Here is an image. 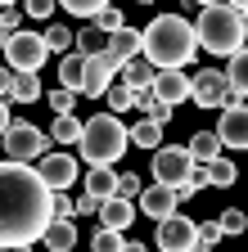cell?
Returning <instances> with one entry per match:
<instances>
[{
    "instance_id": "obj_1",
    "label": "cell",
    "mask_w": 248,
    "mask_h": 252,
    "mask_svg": "<svg viewBox=\"0 0 248 252\" xmlns=\"http://www.w3.org/2000/svg\"><path fill=\"white\" fill-rule=\"evenodd\" d=\"M54 189L41 180L36 167L5 162L0 167V243L5 248H32L54 225Z\"/></svg>"
},
{
    "instance_id": "obj_2",
    "label": "cell",
    "mask_w": 248,
    "mask_h": 252,
    "mask_svg": "<svg viewBox=\"0 0 248 252\" xmlns=\"http://www.w3.org/2000/svg\"><path fill=\"white\" fill-rule=\"evenodd\" d=\"M199 54V32L180 14H158L144 27V59L158 68H185Z\"/></svg>"
},
{
    "instance_id": "obj_3",
    "label": "cell",
    "mask_w": 248,
    "mask_h": 252,
    "mask_svg": "<svg viewBox=\"0 0 248 252\" xmlns=\"http://www.w3.org/2000/svg\"><path fill=\"white\" fill-rule=\"evenodd\" d=\"M194 32H199V50H208V54H230V59H235V54L248 45V14L235 9L230 0H226V5L199 9Z\"/></svg>"
},
{
    "instance_id": "obj_4",
    "label": "cell",
    "mask_w": 248,
    "mask_h": 252,
    "mask_svg": "<svg viewBox=\"0 0 248 252\" xmlns=\"http://www.w3.org/2000/svg\"><path fill=\"white\" fill-rule=\"evenodd\" d=\"M127 144H131V126L122 122L117 113H95L86 122V135H81V162H90V167H113L122 153H127Z\"/></svg>"
},
{
    "instance_id": "obj_5",
    "label": "cell",
    "mask_w": 248,
    "mask_h": 252,
    "mask_svg": "<svg viewBox=\"0 0 248 252\" xmlns=\"http://www.w3.org/2000/svg\"><path fill=\"white\" fill-rule=\"evenodd\" d=\"M45 153H50V131H41V126H32V122H9L5 126V162L36 167Z\"/></svg>"
},
{
    "instance_id": "obj_6",
    "label": "cell",
    "mask_w": 248,
    "mask_h": 252,
    "mask_svg": "<svg viewBox=\"0 0 248 252\" xmlns=\"http://www.w3.org/2000/svg\"><path fill=\"white\" fill-rule=\"evenodd\" d=\"M50 54L54 50L45 41V32H14V36H5V63L18 72H41Z\"/></svg>"
},
{
    "instance_id": "obj_7",
    "label": "cell",
    "mask_w": 248,
    "mask_h": 252,
    "mask_svg": "<svg viewBox=\"0 0 248 252\" xmlns=\"http://www.w3.org/2000/svg\"><path fill=\"white\" fill-rule=\"evenodd\" d=\"M194 153H190V144H163V149H153V180L158 185H185L194 176Z\"/></svg>"
},
{
    "instance_id": "obj_8",
    "label": "cell",
    "mask_w": 248,
    "mask_h": 252,
    "mask_svg": "<svg viewBox=\"0 0 248 252\" xmlns=\"http://www.w3.org/2000/svg\"><path fill=\"white\" fill-rule=\"evenodd\" d=\"M190 99L199 108H226V104H235V86H230L226 72L203 68V72H194V94H190Z\"/></svg>"
},
{
    "instance_id": "obj_9",
    "label": "cell",
    "mask_w": 248,
    "mask_h": 252,
    "mask_svg": "<svg viewBox=\"0 0 248 252\" xmlns=\"http://www.w3.org/2000/svg\"><path fill=\"white\" fill-rule=\"evenodd\" d=\"M36 171H41V180L54 189V194H68V189L77 185V176H81V162H77L68 149H59V153H45L41 158Z\"/></svg>"
},
{
    "instance_id": "obj_10",
    "label": "cell",
    "mask_w": 248,
    "mask_h": 252,
    "mask_svg": "<svg viewBox=\"0 0 248 252\" xmlns=\"http://www.w3.org/2000/svg\"><path fill=\"white\" fill-rule=\"evenodd\" d=\"M199 248V225L190 216H167L158 220V252H194Z\"/></svg>"
},
{
    "instance_id": "obj_11",
    "label": "cell",
    "mask_w": 248,
    "mask_h": 252,
    "mask_svg": "<svg viewBox=\"0 0 248 252\" xmlns=\"http://www.w3.org/2000/svg\"><path fill=\"white\" fill-rule=\"evenodd\" d=\"M216 135H221L226 149H248V99L221 108V126H216Z\"/></svg>"
},
{
    "instance_id": "obj_12",
    "label": "cell",
    "mask_w": 248,
    "mask_h": 252,
    "mask_svg": "<svg viewBox=\"0 0 248 252\" xmlns=\"http://www.w3.org/2000/svg\"><path fill=\"white\" fill-rule=\"evenodd\" d=\"M176 203H180V189L158 185V180H153L144 194H140V212H144L149 220H167V216H176Z\"/></svg>"
},
{
    "instance_id": "obj_13",
    "label": "cell",
    "mask_w": 248,
    "mask_h": 252,
    "mask_svg": "<svg viewBox=\"0 0 248 252\" xmlns=\"http://www.w3.org/2000/svg\"><path fill=\"white\" fill-rule=\"evenodd\" d=\"M153 90H158V99L180 104V99H190V94H194V77H185V68H163L158 81H153Z\"/></svg>"
},
{
    "instance_id": "obj_14",
    "label": "cell",
    "mask_w": 248,
    "mask_h": 252,
    "mask_svg": "<svg viewBox=\"0 0 248 252\" xmlns=\"http://www.w3.org/2000/svg\"><path fill=\"white\" fill-rule=\"evenodd\" d=\"M144 54V32H136V27H122V32H113V45H108V59L117 63V68H127L131 59H140Z\"/></svg>"
},
{
    "instance_id": "obj_15",
    "label": "cell",
    "mask_w": 248,
    "mask_h": 252,
    "mask_svg": "<svg viewBox=\"0 0 248 252\" xmlns=\"http://www.w3.org/2000/svg\"><path fill=\"white\" fill-rule=\"evenodd\" d=\"M113 72H122V68H117L108 54H95V59L86 63V86H81V94H108Z\"/></svg>"
},
{
    "instance_id": "obj_16",
    "label": "cell",
    "mask_w": 248,
    "mask_h": 252,
    "mask_svg": "<svg viewBox=\"0 0 248 252\" xmlns=\"http://www.w3.org/2000/svg\"><path fill=\"white\" fill-rule=\"evenodd\" d=\"M131 220H136V198H104L100 203V225L108 230H131Z\"/></svg>"
},
{
    "instance_id": "obj_17",
    "label": "cell",
    "mask_w": 248,
    "mask_h": 252,
    "mask_svg": "<svg viewBox=\"0 0 248 252\" xmlns=\"http://www.w3.org/2000/svg\"><path fill=\"white\" fill-rule=\"evenodd\" d=\"M117 189H122V176L113 171V167H90L86 171V194L90 198H117Z\"/></svg>"
},
{
    "instance_id": "obj_18",
    "label": "cell",
    "mask_w": 248,
    "mask_h": 252,
    "mask_svg": "<svg viewBox=\"0 0 248 252\" xmlns=\"http://www.w3.org/2000/svg\"><path fill=\"white\" fill-rule=\"evenodd\" d=\"M108 45H113V32H104V27H95V23L77 32V54H86V59L108 54Z\"/></svg>"
},
{
    "instance_id": "obj_19",
    "label": "cell",
    "mask_w": 248,
    "mask_h": 252,
    "mask_svg": "<svg viewBox=\"0 0 248 252\" xmlns=\"http://www.w3.org/2000/svg\"><path fill=\"white\" fill-rule=\"evenodd\" d=\"M81 135H86V122H77L72 113H68V117H54V122H50V140H54V144H64V149L81 144Z\"/></svg>"
},
{
    "instance_id": "obj_20",
    "label": "cell",
    "mask_w": 248,
    "mask_h": 252,
    "mask_svg": "<svg viewBox=\"0 0 248 252\" xmlns=\"http://www.w3.org/2000/svg\"><path fill=\"white\" fill-rule=\"evenodd\" d=\"M86 54H64V63H59V86H68V90H77L81 94V86H86Z\"/></svg>"
},
{
    "instance_id": "obj_21",
    "label": "cell",
    "mask_w": 248,
    "mask_h": 252,
    "mask_svg": "<svg viewBox=\"0 0 248 252\" xmlns=\"http://www.w3.org/2000/svg\"><path fill=\"white\" fill-rule=\"evenodd\" d=\"M221 135H216V131H194V140H190V153H194V162H216V158H221Z\"/></svg>"
},
{
    "instance_id": "obj_22",
    "label": "cell",
    "mask_w": 248,
    "mask_h": 252,
    "mask_svg": "<svg viewBox=\"0 0 248 252\" xmlns=\"http://www.w3.org/2000/svg\"><path fill=\"white\" fill-rule=\"evenodd\" d=\"M158 72H163V68H158V63H149V59L140 54V59H131V63H127V68H122V81H127V86H136V90H140V86H153V81H158Z\"/></svg>"
},
{
    "instance_id": "obj_23",
    "label": "cell",
    "mask_w": 248,
    "mask_h": 252,
    "mask_svg": "<svg viewBox=\"0 0 248 252\" xmlns=\"http://www.w3.org/2000/svg\"><path fill=\"white\" fill-rule=\"evenodd\" d=\"M41 243H45L50 252H72V248H77V225H72V220H54Z\"/></svg>"
},
{
    "instance_id": "obj_24",
    "label": "cell",
    "mask_w": 248,
    "mask_h": 252,
    "mask_svg": "<svg viewBox=\"0 0 248 252\" xmlns=\"http://www.w3.org/2000/svg\"><path fill=\"white\" fill-rule=\"evenodd\" d=\"M131 144L136 149H163V126L153 122V117H140L131 126Z\"/></svg>"
},
{
    "instance_id": "obj_25",
    "label": "cell",
    "mask_w": 248,
    "mask_h": 252,
    "mask_svg": "<svg viewBox=\"0 0 248 252\" xmlns=\"http://www.w3.org/2000/svg\"><path fill=\"white\" fill-rule=\"evenodd\" d=\"M41 94H45V86H41V77H36V72H18V81H14V99L36 104Z\"/></svg>"
},
{
    "instance_id": "obj_26",
    "label": "cell",
    "mask_w": 248,
    "mask_h": 252,
    "mask_svg": "<svg viewBox=\"0 0 248 252\" xmlns=\"http://www.w3.org/2000/svg\"><path fill=\"white\" fill-rule=\"evenodd\" d=\"M122 248H127L122 230H108V225H100L95 234H90V252H122Z\"/></svg>"
},
{
    "instance_id": "obj_27",
    "label": "cell",
    "mask_w": 248,
    "mask_h": 252,
    "mask_svg": "<svg viewBox=\"0 0 248 252\" xmlns=\"http://www.w3.org/2000/svg\"><path fill=\"white\" fill-rule=\"evenodd\" d=\"M45 41H50L54 54H68V45L77 50V32H68V23H50L45 27Z\"/></svg>"
},
{
    "instance_id": "obj_28",
    "label": "cell",
    "mask_w": 248,
    "mask_h": 252,
    "mask_svg": "<svg viewBox=\"0 0 248 252\" xmlns=\"http://www.w3.org/2000/svg\"><path fill=\"white\" fill-rule=\"evenodd\" d=\"M104 104H108V113H127V108H136V90L122 81V86H108V94H104Z\"/></svg>"
},
{
    "instance_id": "obj_29",
    "label": "cell",
    "mask_w": 248,
    "mask_h": 252,
    "mask_svg": "<svg viewBox=\"0 0 248 252\" xmlns=\"http://www.w3.org/2000/svg\"><path fill=\"white\" fill-rule=\"evenodd\" d=\"M226 77H230V86L244 94V99H248V45L230 59V68H226Z\"/></svg>"
},
{
    "instance_id": "obj_30",
    "label": "cell",
    "mask_w": 248,
    "mask_h": 252,
    "mask_svg": "<svg viewBox=\"0 0 248 252\" xmlns=\"http://www.w3.org/2000/svg\"><path fill=\"white\" fill-rule=\"evenodd\" d=\"M72 18H100L104 9H108V0H59Z\"/></svg>"
},
{
    "instance_id": "obj_31",
    "label": "cell",
    "mask_w": 248,
    "mask_h": 252,
    "mask_svg": "<svg viewBox=\"0 0 248 252\" xmlns=\"http://www.w3.org/2000/svg\"><path fill=\"white\" fill-rule=\"evenodd\" d=\"M45 99H50L54 117H68V113L77 108V90H68V86H59V90H50V94H45Z\"/></svg>"
},
{
    "instance_id": "obj_32",
    "label": "cell",
    "mask_w": 248,
    "mask_h": 252,
    "mask_svg": "<svg viewBox=\"0 0 248 252\" xmlns=\"http://www.w3.org/2000/svg\"><path fill=\"white\" fill-rule=\"evenodd\" d=\"M216 220H221V230H226V239H235V234H248V216H244L239 207H226V212L216 216Z\"/></svg>"
},
{
    "instance_id": "obj_33",
    "label": "cell",
    "mask_w": 248,
    "mask_h": 252,
    "mask_svg": "<svg viewBox=\"0 0 248 252\" xmlns=\"http://www.w3.org/2000/svg\"><path fill=\"white\" fill-rule=\"evenodd\" d=\"M208 171H212V185H216V189H230V185H235V176H239V171H235V162H226V158L208 162Z\"/></svg>"
},
{
    "instance_id": "obj_34",
    "label": "cell",
    "mask_w": 248,
    "mask_h": 252,
    "mask_svg": "<svg viewBox=\"0 0 248 252\" xmlns=\"http://www.w3.org/2000/svg\"><path fill=\"white\" fill-rule=\"evenodd\" d=\"M140 117H153L158 126H167V122L176 117V104H167V99H153V104H149V108H144Z\"/></svg>"
},
{
    "instance_id": "obj_35",
    "label": "cell",
    "mask_w": 248,
    "mask_h": 252,
    "mask_svg": "<svg viewBox=\"0 0 248 252\" xmlns=\"http://www.w3.org/2000/svg\"><path fill=\"white\" fill-rule=\"evenodd\" d=\"M90 23H95V27H104V32H122V27H127V14H122V9H104L100 18H90Z\"/></svg>"
},
{
    "instance_id": "obj_36",
    "label": "cell",
    "mask_w": 248,
    "mask_h": 252,
    "mask_svg": "<svg viewBox=\"0 0 248 252\" xmlns=\"http://www.w3.org/2000/svg\"><path fill=\"white\" fill-rule=\"evenodd\" d=\"M54 5H59V0H23V14L27 18H50Z\"/></svg>"
},
{
    "instance_id": "obj_37",
    "label": "cell",
    "mask_w": 248,
    "mask_h": 252,
    "mask_svg": "<svg viewBox=\"0 0 248 252\" xmlns=\"http://www.w3.org/2000/svg\"><path fill=\"white\" fill-rule=\"evenodd\" d=\"M221 239H226V230H221V220H203V225H199V243H212V248H216Z\"/></svg>"
},
{
    "instance_id": "obj_38",
    "label": "cell",
    "mask_w": 248,
    "mask_h": 252,
    "mask_svg": "<svg viewBox=\"0 0 248 252\" xmlns=\"http://www.w3.org/2000/svg\"><path fill=\"white\" fill-rule=\"evenodd\" d=\"M117 194H122V198H140V194H144L140 176H136V171H122V189H117Z\"/></svg>"
},
{
    "instance_id": "obj_39",
    "label": "cell",
    "mask_w": 248,
    "mask_h": 252,
    "mask_svg": "<svg viewBox=\"0 0 248 252\" xmlns=\"http://www.w3.org/2000/svg\"><path fill=\"white\" fill-rule=\"evenodd\" d=\"M27 14H18V9H5V14H0V32H5V36H14V32H23L18 23H23Z\"/></svg>"
},
{
    "instance_id": "obj_40",
    "label": "cell",
    "mask_w": 248,
    "mask_h": 252,
    "mask_svg": "<svg viewBox=\"0 0 248 252\" xmlns=\"http://www.w3.org/2000/svg\"><path fill=\"white\" fill-rule=\"evenodd\" d=\"M54 216H59V220H72V216H77V198H64V194H59V198H54Z\"/></svg>"
},
{
    "instance_id": "obj_41",
    "label": "cell",
    "mask_w": 248,
    "mask_h": 252,
    "mask_svg": "<svg viewBox=\"0 0 248 252\" xmlns=\"http://www.w3.org/2000/svg\"><path fill=\"white\" fill-rule=\"evenodd\" d=\"M77 216H100V198L81 194V198H77Z\"/></svg>"
},
{
    "instance_id": "obj_42",
    "label": "cell",
    "mask_w": 248,
    "mask_h": 252,
    "mask_svg": "<svg viewBox=\"0 0 248 252\" xmlns=\"http://www.w3.org/2000/svg\"><path fill=\"white\" fill-rule=\"evenodd\" d=\"M122 252H149L144 243H136V239H127V248H122Z\"/></svg>"
},
{
    "instance_id": "obj_43",
    "label": "cell",
    "mask_w": 248,
    "mask_h": 252,
    "mask_svg": "<svg viewBox=\"0 0 248 252\" xmlns=\"http://www.w3.org/2000/svg\"><path fill=\"white\" fill-rule=\"evenodd\" d=\"M199 9H212V5H226V0H194Z\"/></svg>"
},
{
    "instance_id": "obj_44",
    "label": "cell",
    "mask_w": 248,
    "mask_h": 252,
    "mask_svg": "<svg viewBox=\"0 0 248 252\" xmlns=\"http://www.w3.org/2000/svg\"><path fill=\"white\" fill-rule=\"evenodd\" d=\"M230 5H235V9H244V14H248V0H230Z\"/></svg>"
},
{
    "instance_id": "obj_45",
    "label": "cell",
    "mask_w": 248,
    "mask_h": 252,
    "mask_svg": "<svg viewBox=\"0 0 248 252\" xmlns=\"http://www.w3.org/2000/svg\"><path fill=\"white\" fill-rule=\"evenodd\" d=\"M0 5H5V9H14V5H23V0H0Z\"/></svg>"
},
{
    "instance_id": "obj_46",
    "label": "cell",
    "mask_w": 248,
    "mask_h": 252,
    "mask_svg": "<svg viewBox=\"0 0 248 252\" xmlns=\"http://www.w3.org/2000/svg\"><path fill=\"white\" fill-rule=\"evenodd\" d=\"M194 252H212V243H199V248H194Z\"/></svg>"
},
{
    "instance_id": "obj_47",
    "label": "cell",
    "mask_w": 248,
    "mask_h": 252,
    "mask_svg": "<svg viewBox=\"0 0 248 252\" xmlns=\"http://www.w3.org/2000/svg\"><path fill=\"white\" fill-rule=\"evenodd\" d=\"M5 252H32V248H5Z\"/></svg>"
},
{
    "instance_id": "obj_48",
    "label": "cell",
    "mask_w": 248,
    "mask_h": 252,
    "mask_svg": "<svg viewBox=\"0 0 248 252\" xmlns=\"http://www.w3.org/2000/svg\"><path fill=\"white\" fill-rule=\"evenodd\" d=\"M136 5H153V0H136Z\"/></svg>"
}]
</instances>
